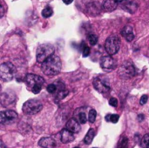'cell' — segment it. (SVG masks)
<instances>
[{"mask_svg": "<svg viewBox=\"0 0 149 148\" xmlns=\"http://www.w3.org/2000/svg\"><path fill=\"white\" fill-rule=\"evenodd\" d=\"M62 68L61 59L56 54H52L42 63V71L46 76L58 75Z\"/></svg>", "mask_w": 149, "mask_h": 148, "instance_id": "1", "label": "cell"}, {"mask_svg": "<svg viewBox=\"0 0 149 148\" xmlns=\"http://www.w3.org/2000/svg\"><path fill=\"white\" fill-rule=\"evenodd\" d=\"M24 81H25L27 89L30 90L34 94L39 93V92L41 91V89L45 84V79L42 77H40L38 75H35V74L26 75Z\"/></svg>", "mask_w": 149, "mask_h": 148, "instance_id": "2", "label": "cell"}, {"mask_svg": "<svg viewBox=\"0 0 149 148\" xmlns=\"http://www.w3.org/2000/svg\"><path fill=\"white\" fill-rule=\"evenodd\" d=\"M17 69L10 62L3 63L0 65V79L3 82H9L13 79Z\"/></svg>", "mask_w": 149, "mask_h": 148, "instance_id": "3", "label": "cell"}, {"mask_svg": "<svg viewBox=\"0 0 149 148\" xmlns=\"http://www.w3.org/2000/svg\"><path fill=\"white\" fill-rule=\"evenodd\" d=\"M54 46L51 44H42L37 48L36 58L38 63H43L54 53Z\"/></svg>", "mask_w": 149, "mask_h": 148, "instance_id": "4", "label": "cell"}, {"mask_svg": "<svg viewBox=\"0 0 149 148\" xmlns=\"http://www.w3.org/2000/svg\"><path fill=\"white\" fill-rule=\"evenodd\" d=\"M119 76L123 79H129L135 76L136 74V68L132 61L126 60L121 64L118 71Z\"/></svg>", "mask_w": 149, "mask_h": 148, "instance_id": "5", "label": "cell"}, {"mask_svg": "<svg viewBox=\"0 0 149 148\" xmlns=\"http://www.w3.org/2000/svg\"><path fill=\"white\" fill-rule=\"evenodd\" d=\"M43 108V104L38 99H29L23 105V113L26 115H35Z\"/></svg>", "mask_w": 149, "mask_h": 148, "instance_id": "6", "label": "cell"}, {"mask_svg": "<svg viewBox=\"0 0 149 148\" xmlns=\"http://www.w3.org/2000/svg\"><path fill=\"white\" fill-rule=\"evenodd\" d=\"M120 48V40L115 35H111L108 37L105 42V49L109 55L116 54Z\"/></svg>", "mask_w": 149, "mask_h": 148, "instance_id": "7", "label": "cell"}, {"mask_svg": "<svg viewBox=\"0 0 149 148\" xmlns=\"http://www.w3.org/2000/svg\"><path fill=\"white\" fill-rule=\"evenodd\" d=\"M17 113L12 110H7L0 112V124L2 125H10L17 121Z\"/></svg>", "mask_w": 149, "mask_h": 148, "instance_id": "8", "label": "cell"}, {"mask_svg": "<svg viewBox=\"0 0 149 148\" xmlns=\"http://www.w3.org/2000/svg\"><path fill=\"white\" fill-rule=\"evenodd\" d=\"M100 67L107 72H111L116 68V63L114 59L109 56H104L100 60Z\"/></svg>", "mask_w": 149, "mask_h": 148, "instance_id": "9", "label": "cell"}, {"mask_svg": "<svg viewBox=\"0 0 149 148\" xmlns=\"http://www.w3.org/2000/svg\"><path fill=\"white\" fill-rule=\"evenodd\" d=\"M94 89L100 93H107L110 91L109 84L102 78H95L93 82Z\"/></svg>", "mask_w": 149, "mask_h": 148, "instance_id": "10", "label": "cell"}, {"mask_svg": "<svg viewBox=\"0 0 149 148\" xmlns=\"http://www.w3.org/2000/svg\"><path fill=\"white\" fill-rule=\"evenodd\" d=\"M15 100H16V95L13 92H6L0 95V104L4 107L10 106L15 102Z\"/></svg>", "mask_w": 149, "mask_h": 148, "instance_id": "11", "label": "cell"}, {"mask_svg": "<svg viewBox=\"0 0 149 148\" xmlns=\"http://www.w3.org/2000/svg\"><path fill=\"white\" fill-rule=\"evenodd\" d=\"M121 35L123 36V38L127 41V42H131L134 39V27L131 24H127L121 31Z\"/></svg>", "mask_w": 149, "mask_h": 148, "instance_id": "12", "label": "cell"}, {"mask_svg": "<svg viewBox=\"0 0 149 148\" xmlns=\"http://www.w3.org/2000/svg\"><path fill=\"white\" fill-rule=\"evenodd\" d=\"M38 145L42 148H55L57 146V142L54 139L51 137H45L40 139L38 141Z\"/></svg>", "mask_w": 149, "mask_h": 148, "instance_id": "13", "label": "cell"}, {"mask_svg": "<svg viewBox=\"0 0 149 148\" xmlns=\"http://www.w3.org/2000/svg\"><path fill=\"white\" fill-rule=\"evenodd\" d=\"M66 129L73 133H77L80 131V124L76 119H71L66 123Z\"/></svg>", "mask_w": 149, "mask_h": 148, "instance_id": "14", "label": "cell"}, {"mask_svg": "<svg viewBox=\"0 0 149 148\" xmlns=\"http://www.w3.org/2000/svg\"><path fill=\"white\" fill-rule=\"evenodd\" d=\"M60 140L63 144H67L74 140L73 133L70 132L67 129H63L60 133Z\"/></svg>", "mask_w": 149, "mask_h": 148, "instance_id": "15", "label": "cell"}, {"mask_svg": "<svg viewBox=\"0 0 149 148\" xmlns=\"http://www.w3.org/2000/svg\"><path fill=\"white\" fill-rule=\"evenodd\" d=\"M86 10H87L88 14H90L92 16H96V15H99L100 13L101 6L96 2H92V3L87 4Z\"/></svg>", "mask_w": 149, "mask_h": 148, "instance_id": "16", "label": "cell"}, {"mask_svg": "<svg viewBox=\"0 0 149 148\" xmlns=\"http://www.w3.org/2000/svg\"><path fill=\"white\" fill-rule=\"evenodd\" d=\"M117 6H118V3H116L114 0H105L102 5L104 10L107 12L114 10L117 8Z\"/></svg>", "mask_w": 149, "mask_h": 148, "instance_id": "17", "label": "cell"}, {"mask_svg": "<svg viewBox=\"0 0 149 148\" xmlns=\"http://www.w3.org/2000/svg\"><path fill=\"white\" fill-rule=\"evenodd\" d=\"M137 8H138V4L134 1H128L123 3V9L131 14H134L137 10Z\"/></svg>", "mask_w": 149, "mask_h": 148, "instance_id": "18", "label": "cell"}, {"mask_svg": "<svg viewBox=\"0 0 149 148\" xmlns=\"http://www.w3.org/2000/svg\"><path fill=\"white\" fill-rule=\"evenodd\" d=\"M75 116H76V120L79 122V124H86V123L87 117H86V113L82 110V108H80L78 111H76Z\"/></svg>", "mask_w": 149, "mask_h": 148, "instance_id": "19", "label": "cell"}, {"mask_svg": "<svg viewBox=\"0 0 149 148\" xmlns=\"http://www.w3.org/2000/svg\"><path fill=\"white\" fill-rule=\"evenodd\" d=\"M94 136H95V130H94L93 128L89 129V131L87 132L86 137L84 138V142H85V144L90 145V144L93 142V139H94Z\"/></svg>", "mask_w": 149, "mask_h": 148, "instance_id": "20", "label": "cell"}, {"mask_svg": "<svg viewBox=\"0 0 149 148\" xmlns=\"http://www.w3.org/2000/svg\"><path fill=\"white\" fill-rule=\"evenodd\" d=\"M116 148H128V139L126 136L121 137Z\"/></svg>", "mask_w": 149, "mask_h": 148, "instance_id": "21", "label": "cell"}, {"mask_svg": "<svg viewBox=\"0 0 149 148\" xmlns=\"http://www.w3.org/2000/svg\"><path fill=\"white\" fill-rule=\"evenodd\" d=\"M105 119L107 122H112V123L115 124L119 121L120 116L118 114H107Z\"/></svg>", "mask_w": 149, "mask_h": 148, "instance_id": "22", "label": "cell"}, {"mask_svg": "<svg viewBox=\"0 0 149 148\" xmlns=\"http://www.w3.org/2000/svg\"><path fill=\"white\" fill-rule=\"evenodd\" d=\"M52 14H53V10H52V9L50 6L45 7V8L42 10V16H43L44 17H45V18L52 17Z\"/></svg>", "mask_w": 149, "mask_h": 148, "instance_id": "23", "label": "cell"}, {"mask_svg": "<svg viewBox=\"0 0 149 148\" xmlns=\"http://www.w3.org/2000/svg\"><path fill=\"white\" fill-rule=\"evenodd\" d=\"M96 116H97V113L94 109L90 110L89 113H88V120L90 123H94L95 120H96Z\"/></svg>", "mask_w": 149, "mask_h": 148, "instance_id": "24", "label": "cell"}, {"mask_svg": "<svg viewBox=\"0 0 149 148\" xmlns=\"http://www.w3.org/2000/svg\"><path fill=\"white\" fill-rule=\"evenodd\" d=\"M88 42L91 45H95L98 43V37L95 34L88 35Z\"/></svg>", "mask_w": 149, "mask_h": 148, "instance_id": "25", "label": "cell"}, {"mask_svg": "<svg viewBox=\"0 0 149 148\" xmlns=\"http://www.w3.org/2000/svg\"><path fill=\"white\" fill-rule=\"evenodd\" d=\"M141 147L143 148H149V133L144 135L141 140Z\"/></svg>", "mask_w": 149, "mask_h": 148, "instance_id": "26", "label": "cell"}, {"mask_svg": "<svg viewBox=\"0 0 149 148\" xmlns=\"http://www.w3.org/2000/svg\"><path fill=\"white\" fill-rule=\"evenodd\" d=\"M83 43V47H82V54H83V57H85V58H86V57H88L89 56V54H90V48L86 45V44H85L84 43L85 42H82Z\"/></svg>", "mask_w": 149, "mask_h": 148, "instance_id": "27", "label": "cell"}, {"mask_svg": "<svg viewBox=\"0 0 149 148\" xmlns=\"http://www.w3.org/2000/svg\"><path fill=\"white\" fill-rule=\"evenodd\" d=\"M68 95V91H66V90H60L59 92H58V95H57V99H58V100H61V99H65L66 96Z\"/></svg>", "mask_w": 149, "mask_h": 148, "instance_id": "28", "label": "cell"}, {"mask_svg": "<svg viewBox=\"0 0 149 148\" xmlns=\"http://www.w3.org/2000/svg\"><path fill=\"white\" fill-rule=\"evenodd\" d=\"M57 85H55L54 84H51L47 86V92L50 93H54L57 92Z\"/></svg>", "mask_w": 149, "mask_h": 148, "instance_id": "29", "label": "cell"}, {"mask_svg": "<svg viewBox=\"0 0 149 148\" xmlns=\"http://www.w3.org/2000/svg\"><path fill=\"white\" fill-rule=\"evenodd\" d=\"M109 105L112 106L113 107H117L118 106V99L115 98H111L109 99Z\"/></svg>", "mask_w": 149, "mask_h": 148, "instance_id": "30", "label": "cell"}, {"mask_svg": "<svg viewBox=\"0 0 149 148\" xmlns=\"http://www.w3.org/2000/svg\"><path fill=\"white\" fill-rule=\"evenodd\" d=\"M148 95H143V96L141 98L140 104L143 106V105H145V104L148 102Z\"/></svg>", "mask_w": 149, "mask_h": 148, "instance_id": "31", "label": "cell"}, {"mask_svg": "<svg viewBox=\"0 0 149 148\" xmlns=\"http://www.w3.org/2000/svg\"><path fill=\"white\" fill-rule=\"evenodd\" d=\"M5 13V10H4V7L3 6V4L1 3L0 2V17H2Z\"/></svg>", "mask_w": 149, "mask_h": 148, "instance_id": "32", "label": "cell"}, {"mask_svg": "<svg viewBox=\"0 0 149 148\" xmlns=\"http://www.w3.org/2000/svg\"><path fill=\"white\" fill-rule=\"evenodd\" d=\"M65 4H70V3H72V1L73 0H62Z\"/></svg>", "mask_w": 149, "mask_h": 148, "instance_id": "33", "label": "cell"}, {"mask_svg": "<svg viewBox=\"0 0 149 148\" xmlns=\"http://www.w3.org/2000/svg\"><path fill=\"white\" fill-rule=\"evenodd\" d=\"M138 119H139V120H140V121H142V120H144V115L140 114V115L138 116Z\"/></svg>", "mask_w": 149, "mask_h": 148, "instance_id": "34", "label": "cell"}, {"mask_svg": "<svg viewBox=\"0 0 149 148\" xmlns=\"http://www.w3.org/2000/svg\"><path fill=\"white\" fill-rule=\"evenodd\" d=\"M0 148H6L5 145H4V143H3L2 140H0Z\"/></svg>", "mask_w": 149, "mask_h": 148, "instance_id": "35", "label": "cell"}, {"mask_svg": "<svg viewBox=\"0 0 149 148\" xmlns=\"http://www.w3.org/2000/svg\"><path fill=\"white\" fill-rule=\"evenodd\" d=\"M114 1H115L116 3H122V2H123L124 0H114Z\"/></svg>", "mask_w": 149, "mask_h": 148, "instance_id": "36", "label": "cell"}, {"mask_svg": "<svg viewBox=\"0 0 149 148\" xmlns=\"http://www.w3.org/2000/svg\"><path fill=\"white\" fill-rule=\"evenodd\" d=\"M0 92H1V85H0Z\"/></svg>", "mask_w": 149, "mask_h": 148, "instance_id": "37", "label": "cell"}, {"mask_svg": "<svg viewBox=\"0 0 149 148\" xmlns=\"http://www.w3.org/2000/svg\"><path fill=\"white\" fill-rule=\"evenodd\" d=\"M74 148H80V147H74Z\"/></svg>", "mask_w": 149, "mask_h": 148, "instance_id": "38", "label": "cell"}, {"mask_svg": "<svg viewBox=\"0 0 149 148\" xmlns=\"http://www.w3.org/2000/svg\"><path fill=\"white\" fill-rule=\"evenodd\" d=\"M93 148H97V147H93Z\"/></svg>", "mask_w": 149, "mask_h": 148, "instance_id": "39", "label": "cell"}]
</instances>
